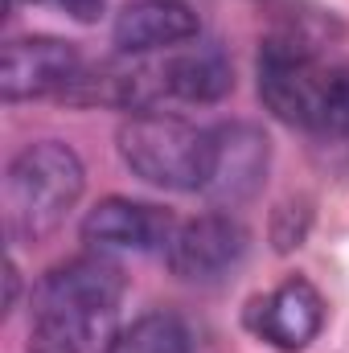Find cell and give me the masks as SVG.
Returning a JSON list of instances; mask_svg holds the SVG:
<instances>
[{
  "label": "cell",
  "mask_w": 349,
  "mask_h": 353,
  "mask_svg": "<svg viewBox=\"0 0 349 353\" xmlns=\"http://www.w3.org/2000/svg\"><path fill=\"white\" fill-rule=\"evenodd\" d=\"M87 74L83 54L62 41V37H17L4 46L0 58V94L4 103H25V99H46V94H66L79 87Z\"/></svg>",
  "instance_id": "6"
},
{
  "label": "cell",
  "mask_w": 349,
  "mask_h": 353,
  "mask_svg": "<svg viewBox=\"0 0 349 353\" xmlns=\"http://www.w3.org/2000/svg\"><path fill=\"white\" fill-rule=\"evenodd\" d=\"M29 4H41V8H58V12H66L70 21H99V12L107 8V0H29Z\"/></svg>",
  "instance_id": "13"
},
{
  "label": "cell",
  "mask_w": 349,
  "mask_h": 353,
  "mask_svg": "<svg viewBox=\"0 0 349 353\" xmlns=\"http://www.w3.org/2000/svg\"><path fill=\"white\" fill-rule=\"evenodd\" d=\"M271 165V144L255 123H218L214 128V165L201 197L214 205H243L255 197Z\"/></svg>",
  "instance_id": "8"
},
{
  "label": "cell",
  "mask_w": 349,
  "mask_h": 353,
  "mask_svg": "<svg viewBox=\"0 0 349 353\" xmlns=\"http://www.w3.org/2000/svg\"><path fill=\"white\" fill-rule=\"evenodd\" d=\"M177 226L173 214L136 197H103L83 218V243L94 255H165Z\"/></svg>",
  "instance_id": "7"
},
{
  "label": "cell",
  "mask_w": 349,
  "mask_h": 353,
  "mask_svg": "<svg viewBox=\"0 0 349 353\" xmlns=\"http://www.w3.org/2000/svg\"><path fill=\"white\" fill-rule=\"evenodd\" d=\"M119 157L132 173L169 193H201L214 165V128H197L181 115L136 111L119 128Z\"/></svg>",
  "instance_id": "4"
},
{
  "label": "cell",
  "mask_w": 349,
  "mask_h": 353,
  "mask_svg": "<svg viewBox=\"0 0 349 353\" xmlns=\"http://www.w3.org/2000/svg\"><path fill=\"white\" fill-rule=\"evenodd\" d=\"M247 325L255 337H263L275 350H304L325 325V300L308 279L292 275L279 288H271L267 296L251 300Z\"/></svg>",
  "instance_id": "9"
},
{
  "label": "cell",
  "mask_w": 349,
  "mask_h": 353,
  "mask_svg": "<svg viewBox=\"0 0 349 353\" xmlns=\"http://www.w3.org/2000/svg\"><path fill=\"white\" fill-rule=\"evenodd\" d=\"M17 300V263H8V308Z\"/></svg>",
  "instance_id": "14"
},
{
  "label": "cell",
  "mask_w": 349,
  "mask_h": 353,
  "mask_svg": "<svg viewBox=\"0 0 349 353\" xmlns=\"http://www.w3.org/2000/svg\"><path fill=\"white\" fill-rule=\"evenodd\" d=\"M247 251H251L247 226L235 214L214 210V214H201L177 226L173 243L165 251V263L185 283H218L247 259Z\"/></svg>",
  "instance_id": "5"
},
{
  "label": "cell",
  "mask_w": 349,
  "mask_h": 353,
  "mask_svg": "<svg viewBox=\"0 0 349 353\" xmlns=\"http://www.w3.org/2000/svg\"><path fill=\"white\" fill-rule=\"evenodd\" d=\"M111 353H193V333L177 312H148L119 333Z\"/></svg>",
  "instance_id": "12"
},
{
  "label": "cell",
  "mask_w": 349,
  "mask_h": 353,
  "mask_svg": "<svg viewBox=\"0 0 349 353\" xmlns=\"http://www.w3.org/2000/svg\"><path fill=\"white\" fill-rule=\"evenodd\" d=\"M161 94L173 103H218L235 90V66L222 54V46L201 41L189 50H173L165 62H157Z\"/></svg>",
  "instance_id": "11"
},
{
  "label": "cell",
  "mask_w": 349,
  "mask_h": 353,
  "mask_svg": "<svg viewBox=\"0 0 349 353\" xmlns=\"http://www.w3.org/2000/svg\"><path fill=\"white\" fill-rule=\"evenodd\" d=\"M259 99L271 115L321 140L349 136V62H325L300 33L263 41Z\"/></svg>",
  "instance_id": "2"
},
{
  "label": "cell",
  "mask_w": 349,
  "mask_h": 353,
  "mask_svg": "<svg viewBox=\"0 0 349 353\" xmlns=\"http://www.w3.org/2000/svg\"><path fill=\"white\" fill-rule=\"evenodd\" d=\"M197 33H201V21L185 0H136L115 21V46L128 58L173 54Z\"/></svg>",
  "instance_id": "10"
},
{
  "label": "cell",
  "mask_w": 349,
  "mask_h": 353,
  "mask_svg": "<svg viewBox=\"0 0 349 353\" xmlns=\"http://www.w3.org/2000/svg\"><path fill=\"white\" fill-rule=\"evenodd\" d=\"M128 279L107 255L58 263L33 288L29 353H111Z\"/></svg>",
  "instance_id": "1"
},
{
  "label": "cell",
  "mask_w": 349,
  "mask_h": 353,
  "mask_svg": "<svg viewBox=\"0 0 349 353\" xmlns=\"http://www.w3.org/2000/svg\"><path fill=\"white\" fill-rule=\"evenodd\" d=\"M87 169L62 140H37L21 148L4 173V226L17 243L50 239L79 205Z\"/></svg>",
  "instance_id": "3"
}]
</instances>
